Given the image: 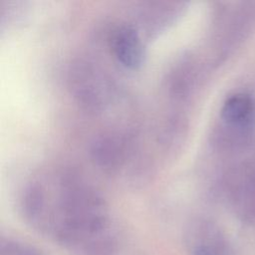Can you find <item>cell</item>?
Masks as SVG:
<instances>
[{
  "label": "cell",
  "mask_w": 255,
  "mask_h": 255,
  "mask_svg": "<svg viewBox=\"0 0 255 255\" xmlns=\"http://www.w3.org/2000/svg\"><path fill=\"white\" fill-rule=\"evenodd\" d=\"M112 47L115 56L124 66L134 69L141 65L144 55L143 43L133 27L124 25L118 28L113 36Z\"/></svg>",
  "instance_id": "6da1fadb"
},
{
  "label": "cell",
  "mask_w": 255,
  "mask_h": 255,
  "mask_svg": "<svg viewBox=\"0 0 255 255\" xmlns=\"http://www.w3.org/2000/svg\"><path fill=\"white\" fill-rule=\"evenodd\" d=\"M253 111V103L246 95H234L228 98L222 107V117L229 123L245 122Z\"/></svg>",
  "instance_id": "7a4b0ae2"
}]
</instances>
